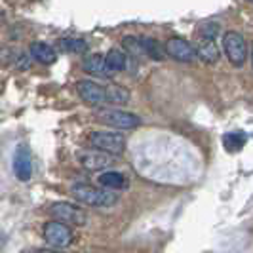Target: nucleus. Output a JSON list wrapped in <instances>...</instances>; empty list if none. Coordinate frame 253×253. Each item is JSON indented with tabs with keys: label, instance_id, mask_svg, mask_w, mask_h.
<instances>
[{
	"label": "nucleus",
	"instance_id": "obj_18",
	"mask_svg": "<svg viewBox=\"0 0 253 253\" xmlns=\"http://www.w3.org/2000/svg\"><path fill=\"white\" fill-rule=\"evenodd\" d=\"M107 93H109L111 105H126L129 99V93L120 86H107Z\"/></svg>",
	"mask_w": 253,
	"mask_h": 253
},
{
	"label": "nucleus",
	"instance_id": "obj_22",
	"mask_svg": "<svg viewBox=\"0 0 253 253\" xmlns=\"http://www.w3.org/2000/svg\"><path fill=\"white\" fill-rule=\"evenodd\" d=\"M37 253H59V252H55V250H38Z\"/></svg>",
	"mask_w": 253,
	"mask_h": 253
},
{
	"label": "nucleus",
	"instance_id": "obj_23",
	"mask_svg": "<svg viewBox=\"0 0 253 253\" xmlns=\"http://www.w3.org/2000/svg\"><path fill=\"white\" fill-rule=\"evenodd\" d=\"M252 61H253V53H252Z\"/></svg>",
	"mask_w": 253,
	"mask_h": 253
},
{
	"label": "nucleus",
	"instance_id": "obj_1",
	"mask_svg": "<svg viewBox=\"0 0 253 253\" xmlns=\"http://www.w3.org/2000/svg\"><path fill=\"white\" fill-rule=\"evenodd\" d=\"M73 196L75 200H78L80 204H86V206H95V208H111L118 202V196L114 192H107L101 190L93 185L88 183H78L73 187Z\"/></svg>",
	"mask_w": 253,
	"mask_h": 253
},
{
	"label": "nucleus",
	"instance_id": "obj_5",
	"mask_svg": "<svg viewBox=\"0 0 253 253\" xmlns=\"http://www.w3.org/2000/svg\"><path fill=\"white\" fill-rule=\"evenodd\" d=\"M223 48L227 53L228 61L234 65V67H242L246 63V57H248V46H246V40L240 33L236 31H228L223 37Z\"/></svg>",
	"mask_w": 253,
	"mask_h": 253
},
{
	"label": "nucleus",
	"instance_id": "obj_12",
	"mask_svg": "<svg viewBox=\"0 0 253 253\" xmlns=\"http://www.w3.org/2000/svg\"><path fill=\"white\" fill-rule=\"evenodd\" d=\"M196 55H198V59H202L204 63L211 65V63H217V59H219V48H217L215 40H208V38H200V42H198V46H196Z\"/></svg>",
	"mask_w": 253,
	"mask_h": 253
},
{
	"label": "nucleus",
	"instance_id": "obj_2",
	"mask_svg": "<svg viewBox=\"0 0 253 253\" xmlns=\"http://www.w3.org/2000/svg\"><path fill=\"white\" fill-rule=\"evenodd\" d=\"M95 118L105 124V126L116 127V129H131V127L139 126V116L120 109H109V107H99L95 111Z\"/></svg>",
	"mask_w": 253,
	"mask_h": 253
},
{
	"label": "nucleus",
	"instance_id": "obj_11",
	"mask_svg": "<svg viewBox=\"0 0 253 253\" xmlns=\"http://www.w3.org/2000/svg\"><path fill=\"white\" fill-rule=\"evenodd\" d=\"M82 69L93 76H99V78H113V75L109 73L107 63H105V55L101 53H93L88 55L84 61H82Z\"/></svg>",
	"mask_w": 253,
	"mask_h": 253
},
{
	"label": "nucleus",
	"instance_id": "obj_24",
	"mask_svg": "<svg viewBox=\"0 0 253 253\" xmlns=\"http://www.w3.org/2000/svg\"><path fill=\"white\" fill-rule=\"evenodd\" d=\"M252 2H253V0H252Z\"/></svg>",
	"mask_w": 253,
	"mask_h": 253
},
{
	"label": "nucleus",
	"instance_id": "obj_19",
	"mask_svg": "<svg viewBox=\"0 0 253 253\" xmlns=\"http://www.w3.org/2000/svg\"><path fill=\"white\" fill-rule=\"evenodd\" d=\"M61 46H63V50L75 51V53H86L88 51V44L82 38H63Z\"/></svg>",
	"mask_w": 253,
	"mask_h": 253
},
{
	"label": "nucleus",
	"instance_id": "obj_3",
	"mask_svg": "<svg viewBox=\"0 0 253 253\" xmlns=\"http://www.w3.org/2000/svg\"><path fill=\"white\" fill-rule=\"evenodd\" d=\"M50 215L59 221V223H65L69 227H82L86 225L88 217H86V211L82 208H78L71 202H55L51 204L50 208Z\"/></svg>",
	"mask_w": 253,
	"mask_h": 253
},
{
	"label": "nucleus",
	"instance_id": "obj_10",
	"mask_svg": "<svg viewBox=\"0 0 253 253\" xmlns=\"http://www.w3.org/2000/svg\"><path fill=\"white\" fill-rule=\"evenodd\" d=\"M13 171H15V177L19 181H29L31 175H33V164H31V151L27 145H19L15 149V154H13Z\"/></svg>",
	"mask_w": 253,
	"mask_h": 253
},
{
	"label": "nucleus",
	"instance_id": "obj_20",
	"mask_svg": "<svg viewBox=\"0 0 253 253\" xmlns=\"http://www.w3.org/2000/svg\"><path fill=\"white\" fill-rule=\"evenodd\" d=\"M122 44H124V50H127L129 53H133V55H145V50H143V42H141V38L126 37Z\"/></svg>",
	"mask_w": 253,
	"mask_h": 253
},
{
	"label": "nucleus",
	"instance_id": "obj_7",
	"mask_svg": "<svg viewBox=\"0 0 253 253\" xmlns=\"http://www.w3.org/2000/svg\"><path fill=\"white\" fill-rule=\"evenodd\" d=\"M44 240L48 242L50 246H53V248L61 250V248H67V246L73 244L75 234H73V230H71L69 225L59 223V221L53 219V221L44 225Z\"/></svg>",
	"mask_w": 253,
	"mask_h": 253
},
{
	"label": "nucleus",
	"instance_id": "obj_4",
	"mask_svg": "<svg viewBox=\"0 0 253 253\" xmlns=\"http://www.w3.org/2000/svg\"><path fill=\"white\" fill-rule=\"evenodd\" d=\"M89 143L103 152H109L113 156H120L126 151V137L116 131H91Z\"/></svg>",
	"mask_w": 253,
	"mask_h": 253
},
{
	"label": "nucleus",
	"instance_id": "obj_9",
	"mask_svg": "<svg viewBox=\"0 0 253 253\" xmlns=\"http://www.w3.org/2000/svg\"><path fill=\"white\" fill-rule=\"evenodd\" d=\"M78 160H80V164L84 166L86 169H89V171H101V169L114 164L113 154L103 152V151H99V149L80 152V154H78Z\"/></svg>",
	"mask_w": 253,
	"mask_h": 253
},
{
	"label": "nucleus",
	"instance_id": "obj_14",
	"mask_svg": "<svg viewBox=\"0 0 253 253\" xmlns=\"http://www.w3.org/2000/svg\"><path fill=\"white\" fill-rule=\"evenodd\" d=\"M31 55L37 59L38 63L42 65H51L57 59V53L51 48L50 44H44V42H35L31 44Z\"/></svg>",
	"mask_w": 253,
	"mask_h": 253
},
{
	"label": "nucleus",
	"instance_id": "obj_8",
	"mask_svg": "<svg viewBox=\"0 0 253 253\" xmlns=\"http://www.w3.org/2000/svg\"><path fill=\"white\" fill-rule=\"evenodd\" d=\"M166 53L175 59V61H181V63H192L196 61V48L190 44L189 40L185 38H179V37H171L166 40Z\"/></svg>",
	"mask_w": 253,
	"mask_h": 253
},
{
	"label": "nucleus",
	"instance_id": "obj_15",
	"mask_svg": "<svg viewBox=\"0 0 253 253\" xmlns=\"http://www.w3.org/2000/svg\"><path fill=\"white\" fill-rule=\"evenodd\" d=\"M99 185L105 187V189H124L127 185L126 181V175L124 173H120V171H105L99 175Z\"/></svg>",
	"mask_w": 253,
	"mask_h": 253
},
{
	"label": "nucleus",
	"instance_id": "obj_13",
	"mask_svg": "<svg viewBox=\"0 0 253 253\" xmlns=\"http://www.w3.org/2000/svg\"><path fill=\"white\" fill-rule=\"evenodd\" d=\"M105 63H107V69H109V73L113 76L116 73H120V71H124L127 63L126 51L120 50V48H111V50L107 51V55H105Z\"/></svg>",
	"mask_w": 253,
	"mask_h": 253
},
{
	"label": "nucleus",
	"instance_id": "obj_6",
	"mask_svg": "<svg viewBox=\"0 0 253 253\" xmlns=\"http://www.w3.org/2000/svg\"><path fill=\"white\" fill-rule=\"evenodd\" d=\"M76 91L82 97V101L88 103L89 107H97L99 109V107H105V105H111L107 88H103V86L91 82V80H78L76 82Z\"/></svg>",
	"mask_w": 253,
	"mask_h": 253
},
{
	"label": "nucleus",
	"instance_id": "obj_17",
	"mask_svg": "<svg viewBox=\"0 0 253 253\" xmlns=\"http://www.w3.org/2000/svg\"><path fill=\"white\" fill-rule=\"evenodd\" d=\"M246 141H248V137L244 131H230L223 137V145L228 152H236L246 145Z\"/></svg>",
	"mask_w": 253,
	"mask_h": 253
},
{
	"label": "nucleus",
	"instance_id": "obj_16",
	"mask_svg": "<svg viewBox=\"0 0 253 253\" xmlns=\"http://www.w3.org/2000/svg\"><path fill=\"white\" fill-rule=\"evenodd\" d=\"M143 42V50H145V55H149L154 61H162L166 57V48L156 40V38H141Z\"/></svg>",
	"mask_w": 253,
	"mask_h": 253
},
{
	"label": "nucleus",
	"instance_id": "obj_21",
	"mask_svg": "<svg viewBox=\"0 0 253 253\" xmlns=\"http://www.w3.org/2000/svg\"><path fill=\"white\" fill-rule=\"evenodd\" d=\"M219 25L217 23H204V25H200V29H198V35H200V38H208V40H215V37L219 35Z\"/></svg>",
	"mask_w": 253,
	"mask_h": 253
}]
</instances>
